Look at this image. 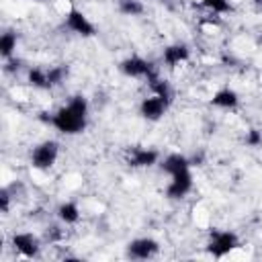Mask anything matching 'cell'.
<instances>
[{"label": "cell", "mask_w": 262, "mask_h": 262, "mask_svg": "<svg viewBox=\"0 0 262 262\" xmlns=\"http://www.w3.org/2000/svg\"><path fill=\"white\" fill-rule=\"evenodd\" d=\"M86 117H88V100L84 96H72L63 106H59L49 117V123L63 135H76L84 131Z\"/></svg>", "instance_id": "obj_1"}, {"label": "cell", "mask_w": 262, "mask_h": 262, "mask_svg": "<svg viewBox=\"0 0 262 262\" xmlns=\"http://www.w3.org/2000/svg\"><path fill=\"white\" fill-rule=\"evenodd\" d=\"M57 156H59V143L53 141V139H45V141H41V143H37L33 147V151H31V166L35 170H41V172L49 170L55 164Z\"/></svg>", "instance_id": "obj_2"}, {"label": "cell", "mask_w": 262, "mask_h": 262, "mask_svg": "<svg viewBox=\"0 0 262 262\" xmlns=\"http://www.w3.org/2000/svg\"><path fill=\"white\" fill-rule=\"evenodd\" d=\"M121 72L125 76H129V78H147V80H151L154 76H158L156 70H154V66L147 59L137 57V55L123 59L121 61Z\"/></svg>", "instance_id": "obj_3"}, {"label": "cell", "mask_w": 262, "mask_h": 262, "mask_svg": "<svg viewBox=\"0 0 262 262\" xmlns=\"http://www.w3.org/2000/svg\"><path fill=\"white\" fill-rule=\"evenodd\" d=\"M237 248V235L233 231H215L209 244V252L215 258H223Z\"/></svg>", "instance_id": "obj_4"}, {"label": "cell", "mask_w": 262, "mask_h": 262, "mask_svg": "<svg viewBox=\"0 0 262 262\" xmlns=\"http://www.w3.org/2000/svg\"><path fill=\"white\" fill-rule=\"evenodd\" d=\"M10 244H12V248H14L20 256H25V258H33V256H37V254H39V248H41L37 235L31 233V231H18V233H12Z\"/></svg>", "instance_id": "obj_5"}, {"label": "cell", "mask_w": 262, "mask_h": 262, "mask_svg": "<svg viewBox=\"0 0 262 262\" xmlns=\"http://www.w3.org/2000/svg\"><path fill=\"white\" fill-rule=\"evenodd\" d=\"M66 25L70 31H74L80 37H92L94 35V25L88 20V16L78 10V8H70L66 12Z\"/></svg>", "instance_id": "obj_6"}, {"label": "cell", "mask_w": 262, "mask_h": 262, "mask_svg": "<svg viewBox=\"0 0 262 262\" xmlns=\"http://www.w3.org/2000/svg\"><path fill=\"white\" fill-rule=\"evenodd\" d=\"M168 104H170V102L164 100L162 96L151 94V96H145V98L141 100L139 113H141V117L147 119V121H160V119L164 117V113L168 111Z\"/></svg>", "instance_id": "obj_7"}, {"label": "cell", "mask_w": 262, "mask_h": 262, "mask_svg": "<svg viewBox=\"0 0 262 262\" xmlns=\"http://www.w3.org/2000/svg\"><path fill=\"white\" fill-rule=\"evenodd\" d=\"M160 250V244L151 237H137L133 242H129L127 246V256L135 258V260H147L151 258L156 252Z\"/></svg>", "instance_id": "obj_8"}, {"label": "cell", "mask_w": 262, "mask_h": 262, "mask_svg": "<svg viewBox=\"0 0 262 262\" xmlns=\"http://www.w3.org/2000/svg\"><path fill=\"white\" fill-rule=\"evenodd\" d=\"M190 190H192V174H190V170H184V172H178V174L170 176V184L166 188V194L170 199H182Z\"/></svg>", "instance_id": "obj_9"}, {"label": "cell", "mask_w": 262, "mask_h": 262, "mask_svg": "<svg viewBox=\"0 0 262 262\" xmlns=\"http://www.w3.org/2000/svg\"><path fill=\"white\" fill-rule=\"evenodd\" d=\"M158 158L160 154L156 149H149V147H135L131 149L129 154V166L131 168H151L154 164H158Z\"/></svg>", "instance_id": "obj_10"}, {"label": "cell", "mask_w": 262, "mask_h": 262, "mask_svg": "<svg viewBox=\"0 0 262 262\" xmlns=\"http://www.w3.org/2000/svg\"><path fill=\"white\" fill-rule=\"evenodd\" d=\"M188 57H190V51L182 43H172V45L164 47V51H162V61L170 68L178 66V63H184Z\"/></svg>", "instance_id": "obj_11"}, {"label": "cell", "mask_w": 262, "mask_h": 262, "mask_svg": "<svg viewBox=\"0 0 262 262\" xmlns=\"http://www.w3.org/2000/svg\"><path fill=\"white\" fill-rule=\"evenodd\" d=\"M162 170L168 174V176H174L178 172H184V170H190V160L182 154H170L164 158L162 162Z\"/></svg>", "instance_id": "obj_12"}, {"label": "cell", "mask_w": 262, "mask_h": 262, "mask_svg": "<svg viewBox=\"0 0 262 262\" xmlns=\"http://www.w3.org/2000/svg\"><path fill=\"white\" fill-rule=\"evenodd\" d=\"M237 102H239L237 92L231 90V88H221V90H217V92L213 94V98H211V104L217 106V108H233Z\"/></svg>", "instance_id": "obj_13"}, {"label": "cell", "mask_w": 262, "mask_h": 262, "mask_svg": "<svg viewBox=\"0 0 262 262\" xmlns=\"http://www.w3.org/2000/svg\"><path fill=\"white\" fill-rule=\"evenodd\" d=\"M57 217H59L61 223H66V225H74V223L80 221V209H78L76 203L66 201V203H61V205L57 207Z\"/></svg>", "instance_id": "obj_14"}, {"label": "cell", "mask_w": 262, "mask_h": 262, "mask_svg": "<svg viewBox=\"0 0 262 262\" xmlns=\"http://www.w3.org/2000/svg\"><path fill=\"white\" fill-rule=\"evenodd\" d=\"M16 51V33L14 31H6L0 37V55L2 59H10Z\"/></svg>", "instance_id": "obj_15"}, {"label": "cell", "mask_w": 262, "mask_h": 262, "mask_svg": "<svg viewBox=\"0 0 262 262\" xmlns=\"http://www.w3.org/2000/svg\"><path fill=\"white\" fill-rule=\"evenodd\" d=\"M29 82L33 88H39V90H47L51 88L49 84V78H47V70H41V68H31L29 74H27Z\"/></svg>", "instance_id": "obj_16"}, {"label": "cell", "mask_w": 262, "mask_h": 262, "mask_svg": "<svg viewBox=\"0 0 262 262\" xmlns=\"http://www.w3.org/2000/svg\"><path fill=\"white\" fill-rule=\"evenodd\" d=\"M145 6L141 4V0H121L119 2V12L125 16H139L143 14Z\"/></svg>", "instance_id": "obj_17"}, {"label": "cell", "mask_w": 262, "mask_h": 262, "mask_svg": "<svg viewBox=\"0 0 262 262\" xmlns=\"http://www.w3.org/2000/svg\"><path fill=\"white\" fill-rule=\"evenodd\" d=\"M203 6L215 14H223L227 10H231V2L229 0H203Z\"/></svg>", "instance_id": "obj_18"}, {"label": "cell", "mask_w": 262, "mask_h": 262, "mask_svg": "<svg viewBox=\"0 0 262 262\" xmlns=\"http://www.w3.org/2000/svg\"><path fill=\"white\" fill-rule=\"evenodd\" d=\"M47 78H49V84H51V86L61 84L63 78H66V68H61V66H53V68H49V70H47Z\"/></svg>", "instance_id": "obj_19"}, {"label": "cell", "mask_w": 262, "mask_h": 262, "mask_svg": "<svg viewBox=\"0 0 262 262\" xmlns=\"http://www.w3.org/2000/svg\"><path fill=\"white\" fill-rule=\"evenodd\" d=\"M246 143H248L250 147L262 145V131H260V129H250V131L246 133Z\"/></svg>", "instance_id": "obj_20"}, {"label": "cell", "mask_w": 262, "mask_h": 262, "mask_svg": "<svg viewBox=\"0 0 262 262\" xmlns=\"http://www.w3.org/2000/svg\"><path fill=\"white\" fill-rule=\"evenodd\" d=\"M8 207H10V192H8V188H2L0 190V211L8 213Z\"/></svg>", "instance_id": "obj_21"}, {"label": "cell", "mask_w": 262, "mask_h": 262, "mask_svg": "<svg viewBox=\"0 0 262 262\" xmlns=\"http://www.w3.org/2000/svg\"><path fill=\"white\" fill-rule=\"evenodd\" d=\"M252 2H254L256 8H262V0H252Z\"/></svg>", "instance_id": "obj_22"}]
</instances>
